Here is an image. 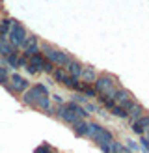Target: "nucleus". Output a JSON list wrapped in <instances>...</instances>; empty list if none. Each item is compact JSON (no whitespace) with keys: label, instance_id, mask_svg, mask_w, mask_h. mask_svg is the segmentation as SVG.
I'll return each instance as SVG.
<instances>
[{"label":"nucleus","instance_id":"nucleus-3","mask_svg":"<svg viewBox=\"0 0 149 153\" xmlns=\"http://www.w3.org/2000/svg\"><path fill=\"white\" fill-rule=\"evenodd\" d=\"M86 136H89L93 142H97V146H101V144H108V142L114 140V136H112V133L108 131V129H104L99 123H93V121H89V123H88Z\"/></svg>","mask_w":149,"mask_h":153},{"label":"nucleus","instance_id":"nucleus-24","mask_svg":"<svg viewBox=\"0 0 149 153\" xmlns=\"http://www.w3.org/2000/svg\"><path fill=\"white\" fill-rule=\"evenodd\" d=\"M34 153H54V151L50 149L49 144H41L39 148H35V151H34Z\"/></svg>","mask_w":149,"mask_h":153},{"label":"nucleus","instance_id":"nucleus-8","mask_svg":"<svg viewBox=\"0 0 149 153\" xmlns=\"http://www.w3.org/2000/svg\"><path fill=\"white\" fill-rule=\"evenodd\" d=\"M65 67V73L69 75V76H74V79H80V73H82V65L78 60H74V58H69L67 60V64L63 65Z\"/></svg>","mask_w":149,"mask_h":153},{"label":"nucleus","instance_id":"nucleus-15","mask_svg":"<svg viewBox=\"0 0 149 153\" xmlns=\"http://www.w3.org/2000/svg\"><path fill=\"white\" fill-rule=\"evenodd\" d=\"M35 106H37V108H41V110H45L47 114H52V106H50V97H41L39 101L35 103Z\"/></svg>","mask_w":149,"mask_h":153},{"label":"nucleus","instance_id":"nucleus-30","mask_svg":"<svg viewBox=\"0 0 149 153\" xmlns=\"http://www.w3.org/2000/svg\"><path fill=\"white\" fill-rule=\"evenodd\" d=\"M0 54H2V51H0Z\"/></svg>","mask_w":149,"mask_h":153},{"label":"nucleus","instance_id":"nucleus-18","mask_svg":"<svg viewBox=\"0 0 149 153\" xmlns=\"http://www.w3.org/2000/svg\"><path fill=\"white\" fill-rule=\"evenodd\" d=\"M6 62H7V65H10V67H15V69H17V67H19V56H17V52L6 56Z\"/></svg>","mask_w":149,"mask_h":153},{"label":"nucleus","instance_id":"nucleus-7","mask_svg":"<svg viewBox=\"0 0 149 153\" xmlns=\"http://www.w3.org/2000/svg\"><path fill=\"white\" fill-rule=\"evenodd\" d=\"M22 49H24V56L26 58L37 54V52H39V41H37V37L35 36H28L26 41L22 43Z\"/></svg>","mask_w":149,"mask_h":153},{"label":"nucleus","instance_id":"nucleus-20","mask_svg":"<svg viewBox=\"0 0 149 153\" xmlns=\"http://www.w3.org/2000/svg\"><path fill=\"white\" fill-rule=\"evenodd\" d=\"M10 80V71H7V67L0 65V84H7Z\"/></svg>","mask_w":149,"mask_h":153},{"label":"nucleus","instance_id":"nucleus-28","mask_svg":"<svg viewBox=\"0 0 149 153\" xmlns=\"http://www.w3.org/2000/svg\"><path fill=\"white\" fill-rule=\"evenodd\" d=\"M52 99H54L58 105H63V95H60V94H58V95H52Z\"/></svg>","mask_w":149,"mask_h":153},{"label":"nucleus","instance_id":"nucleus-2","mask_svg":"<svg viewBox=\"0 0 149 153\" xmlns=\"http://www.w3.org/2000/svg\"><path fill=\"white\" fill-rule=\"evenodd\" d=\"M39 49L43 51L45 60H47V62H50L52 65H60V67H63V65L67 64V60L71 58L69 54H67V52L60 51V49H54V47H50V45H47V43L39 45Z\"/></svg>","mask_w":149,"mask_h":153},{"label":"nucleus","instance_id":"nucleus-21","mask_svg":"<svg viewBox=\"0 0 149 153\" xmlns=\"http://www.w3.org/2000/svg\"><path fill=\"white\" fill-rule=\"evenodd\" d=\"M112 114H114V116H117V118H127L125 108H123V106H119V105H116L114 108H112Z\"/></svg>","mask_w":149,"mask_h":153},{"label":"nucleus","instance_id":"nucleus-29","mask_svg":"<svg viewBox=\"0 0 149 153\" xmlns=\"http://www.w3.org/2000/svg\"><path fill=\"white\" fill-rule=\"evenodd\" d=\"M145 131H147V136H145V138H147V140H149V127H147V129H145Z\"/></svg>","mask_w":149,"mask_h":153},{"label":"nucleus","instance_id":"nucleus-5","mask_svg":"<svg viewBox=\"0 0 149 153\" xmlns=\"http://www.w3.org/2000/svg\"><path fill=\"white\" fill-rule=\"evenodd\" d=\"M41 97H49V90L45 84H34V86H30L26 91H24V103L26 105H35L39 101Z\"/></svg>","mask_w":149,"mask_h":153},{"label":"nucleus","instance_id":"nucleus-10","mask_svg":"<svg viewBox=\"0 0 149 153\" xmlns=\"http://www.w3.org/2000/svg\"><path fill=\"white\" fill-rule=\"evenodd\" d=\"M147 127H149V114H144L142 118H138L136 121H132V123H131V129L136 134H144Z\"/></svg>","mask_w":149,"mask_h":153},{"label":"nucleus","instance_id":"nucleus-17","mask_svg":"<svg viewBox=\"0 0 149 153\" xmlns=\"http://www.w3.org/2000/svg\"><path fill=\"white\" fill-rule=\"evenodd\" d=\"M52 75H54V79L58 82H63L67 79V73H65V69H62V67H56V69L52 71Z\"/></svg>","mask_w":149,"mask_h":153},{"label":"nucleus","instance_id":"nucleus-13","mask_svg":"<svg viewBox=\"0 0 149 153\" xmlns=\"http://www.w3.org/2000/svg\"><path fill=\"white\" fill-rule=\"evenodd\" d=\"M73 131H74L77 136H86V133H88V121L78 120L77 123H73Z\"/></svg>","mask_w":149,"mask_h":153},{"label":"nucleus","instance_id":"nucleus-22","mask_svg":"<svg viewBox=\"0 0 149 153\" xmlns=\"http://www.w3.org/2000/svg\"><path fill=\"white\" fill-rule=\"evenodd\" d=\"M121 149H123V146L117 140H112L110 142V153H121Z\"/></svg>","mask_w":149,"mask_h":153},{"label":"nucleus","instance_id":"nucleus-27","mask_svg":"<svg viewBox=\"0 0 149 153\" xmlns=\"http://www.w3.org/2000/svg\"><path fill=\"white\" fill-rule=\"evenodd\" d=\"M99 149H101V151H104V153H110V142H108V144H101Z\"/></svg>","mask_w":149,"mask_h":153},{"label":"nucleus","instance_id":"nucleus-16","mask_svg":"<svg viewBox=\"0 0 149 153\" xmlns=\"http://www.w3.org/2000/svg\"><path fill=\"white\" fill-rule=\"evenodd\" d=\"M99 97V101H101V105L104 106V108H108V110H112L116 106V103H114V99H110V97H104V95H97Z\"/></svg>","mask_w":149,"mask_h":153},{"label":"nucleus","instance_id":"nucleus-25","mask_svg":"<svg viewBox=\"0 0 149 153\" xmlns=\"http://www.w3.org/2000/svg\"><path fill=\"white\" fill-rule=\"evenodd\" d=\"M127 142V149H129L131 153H134V151H138V144L134 142L132 138H129V140H125Z\"/></svg>","mask_w":149,"mask_h":153},{"label":"nucleus","instance_id":"nucleus-14","mask_svg":"<svg viewBox=\"0 0 149 153\" xmlns=\"http://www.w3.org/2000/svg\"><path fill=\"white\" fill-rule=\"evenodd\" d=\"M62 84H63V86H67L69 90H77V91H78V88H80L82 80H80V79H74V76H69V75H67V79H65Z\"/></svg>","mask_w":149,"mask_h":153},{"label":"nucleus","instance_id":"nucleus-19","mask_svg":"<svg viewBox=\"0 0 149 153\" xmlns=\"http://www.w3.org/2000/svg\"><path fill=\"white\" fill-rule=\"evenodd\" d=\"M80 94H82V95H86V97H97L95 88H93V86H89V84H84V88H82Z\"/></svg>","mask_w":149,"mask_h":153},{"label":"nucleus","instance_id":"nucleus-1","mask_svg":"<svg viewBox=\"0 0 149 153\" xmlns=\"http://www.w3.org/2000/svg\"><path fill=\"white\" fill-rule=\"evenodd\" d=\"M93 88H95V91H97V95H104V97H114V94H116V90L117 88H121L119 86V82L114 79L112 75H97V79H95V82H93Z\"/></svg>","mask_w":149,"mask_h":153},{"label":"nucleus","instance_id":"nucleus-6","mask_svg":"<svg viewBox=\"0 0 149 153\" xmlns=\"http://www.w3.org/2000/svg\"><path fill=\"white\" fill-rule=\"evenodd\" d=\"M10 88H11V91H17V94H24V91L30 88V82L24 79V76H21L19 73H13V75H10Z\"/></svg>","mask_w":149,"mask_h":153},{"label":"nucleus","instance_id":"nucleus-26","mask_svg":"<svg viewBox=\"0 0 149 153\" xmlns=\"http://www.w3.org/2000/svg\"><path fill=\"white\" fill-rule=\"evenodd\" d=\"M24 69H26V73H30V75H35V73H39V71H37L34 65H30L28 62H26V65H24Z\"/></svg>","mask_w":149,"mask_h":153},{"label":"nucleus","instance_id":"nucleus-12","mask_svg":"<svg viewBox=\"0 0 149 153\" xmlns=\"http://www.w3.org/2000/svg\"><path fill=\"white\" fill-rule=\"evenodd\" d=\"M80 79L84 80L86 84H89V82H95V79H97V73H95V69H93V67H82Z\"/></svg>","mask_w":149,"mask_h":153},{"label":"nucleus","instance_id":"nucleus-23","mask_svg":"<svg viewBox=\"0 0 149 153\" xmlns=\"http://www.w3.org/2000/svg\"><path fill=\"white\" fill-rule=\"evenodd\" d=\"M73 103H77V105L82 106L84 103H88V101H86V95H82V94H74V95H73Z\"/></svg>","mask_w":149,"mask_h":153},{"label":"nucleus","instance_id":"nucleus-4","mask_svg":"<svg viewBox=\"0 0 149 153\" xmlns=\"http://www.w3.org/2000/svg\"><path fill=\"white\" fill-rule=\"evenodd\" d=\"M7 37H10V45H11V47H22V43H24L26 37H28V32H26V28L22 26L19 21H15L11 25V28H10Z\"/></svg>","mask_w":149,"mask_h":153},{"label":"nucleus","instance_id":"nucleus-11","mask_svg":"<svg viewBox=\"0 0 149 153\" xmlns=\"http://www.w3.org/2000/svg\"><path fill=\"white\" fill-rule=\"evenodd\" d=\"M15 22V19H2L0 21V41H4L6 39V36L10 34V28H11V25Z\"/></svg>","mask_w":149,"mask_h":153},{"label":"nucleus","instance_id":"nucleus-9","mask_svg":"<svg viewBox=\"0 0 149 153\" xmlns=\"http://www.w3.org/2000/svg\"><path fill=\"white\" fill-rule=\"evenodd\" d=\"M112 99H114V103H116V105H119V106H125V105L129 103V101H132L134 97L131 95V91H129V90H125V88H117Z\"/></svg>","mask_w":149,"mask_h":153}]
</instances>
